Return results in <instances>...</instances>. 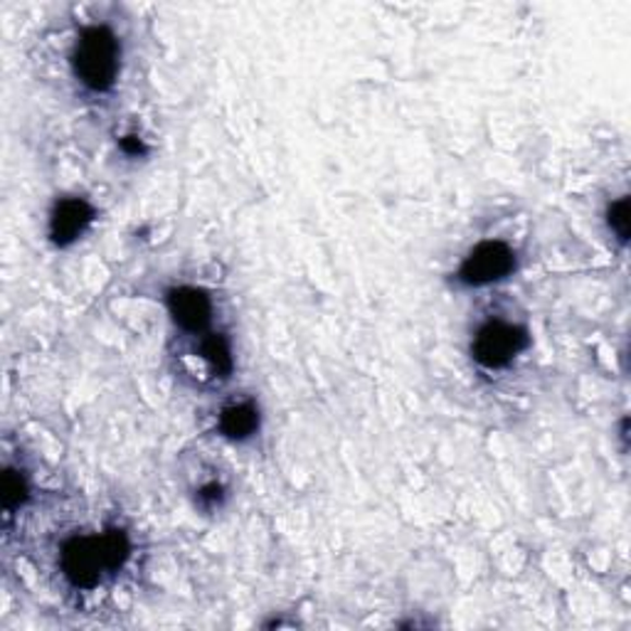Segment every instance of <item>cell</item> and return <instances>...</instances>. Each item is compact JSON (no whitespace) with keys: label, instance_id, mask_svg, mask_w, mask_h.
Returning a JSON list of instances; mask_svg holds the SVG:
<instances>
[{"label":"cell","instance_id":"ba28073f","mask_svg":"<svg viewBox=\"0 0 631 631\" xmlns=\"http://www.w3.org/2000/svg\"><path fill=\"white\" fill-rule=\"evenodd\" d=\"M202 358L208 360L210 370L220 378H227L232 373V350H230V343L227 338L222 336V333H210V336L202 338V346H200Z\"/></svg>","mask_w":631,"mask_h":631},{"label":"cell","instance_id":"277c9868","mask_svg":"<svg viewBox=\"0 0 631 631\" xmlns=\"http://www.w3.org/2000/svg\"><path fill=\"white\" fill-rule=\"evenodd\" d=\"M516 252L506 243H481L459 267V282L467 286H488L514 274Z\"/></svg>","mask_w":631,"mask_h":631},{"label":"cell","instance_id":"52a82bcc","mask_svg":"<svg viewBox=\"0 0 631 631\" xmlns=\"http://www.w3.org/2000/svg\"><path fill=\"white\" fill-rule=\"evenodd\" d=\"M259 407L255 403L230 405L220 415V432L232 442H245L259 432Z\"/></svg>","mask_w":631,"mask_h":631},{"label":"cell","instance_id":"6da1fadb","mask_svg":"<svg viewBox=\"0 0 631 631\" xmlns=\"http://www.w3.org/2000/svg\"><path fill=\"white\" fill-rule=\"evenodd\" d=\"M132 553L124 531L74 537L62 547V572L74 587H95L101 574L122 568Z\"/></svg>","mask_w":631,"mask_h":631},{"label":"cell","instance_id":"7c38bea8","mask_svg":"<svg viewBox=\"0 0 631 631\" xmlns=\"http://www.w3.org/2000/svg\"><path fill=\"white\" fill-rule=\"evenodd\" d=\"M122 151L128 156H144L146 153V146L138 136H124L122 138Z\"/></svg>","mask_w":631,"mask_h":631},{"label":"cell","instance_id":"8fae6325","mask_svg":"<svg viewBox=\"0 0 631 631\" xmlns=\"http://www.w3.org/2000/svg\"><path fill=\"white\" fill-rule=\"evenodd\" d=\"M222 500H225V488H222L220 484H215V481H212V484H208V486H202L198 491V504H200V508H206V510L220 508Z\"/></svg>","mask_w":631,"mask_h":631},{"label":"cell","instance_id":"30bf717a","mask_svg":"<svg viewBox=\"0 0 631 631\" xmlns=\"http://www.w3.org/2000/svg\"><path fill=\"white\" fill-rule=\"evenodd\" d=\"M609 227L617 232V237L621 239V243H627L629 239V200L627 198L611 202Z\"/></svg>","mask_w":631,"mask_h":631},{"label":"cell","instance_id":"7a4b0ae2","mask_svg":"<svg viewBox=\"0 0 631 631\" xmlns=\"http://www.w3.org/2000/svg\"><path fill=\"white\" fill-rule=\"evenodd\" d=\"M119 58H122V48L107 25L85 27L72 54L74 74L87 89L109 91L116 82Z\"/></svg>","mask_w":631,"mask_h":631},{"label":"cell","instance_id":"9c48e42d","mask_svg":"<svg viewBox=\"0 0 631 631\" xmlns=\"http://www.w3.org/2000/svg\"><path fill=\"white\" fill-rule=\"evenodd\" d=\"M27 496H30V486H27V477L21 469H5L3 473V506L5 510L21 508Z\"/></svg>","mask_w":631,"mask_h":631},{"label":"cell","instance_id":"3957f363","mask_svg":"<svg viewBox=\"0 0 631 631\" xmlns=\"http://www.w3.org/2000/svg\"><path fill=\"white\" fill-rule=\"evenodd\" d=\"M528 343H531V336L523 326L506 321H488L473 338L471 352L481 368L500 370L514 363V358L521 356Z\"/></svg>","mask_w":631,"mask_h":631},{"label":"cell","instance_id":"8992f818","mask_svg":"<svg viewBox=\"0 0 631 631\" xmlns=\"http://www.w3.org/2000/svg\"><path fill=\"white\" fill-rule=\"evenodd\" d=\"M95 220V208L85 198H64L50 215V239L58 247H70L85 235Z\"/></svg>","mask_w":631,"mask_h":631},{"label":"cell","instance_id":"5b68a950","mask_svg":"<svg viewBox=\"0 0 631 631\" xmlns=\"http://www.w3.org/2000/svg\"><path fill=\"white\" fill-rule=\"evenodd\" d=\"M171 319L175 326L188 333H206L212 319V301L210 296L195 286H178L165 296Z\"/></svg>","mask_w":631,"mask_h":631}]
</instances>
